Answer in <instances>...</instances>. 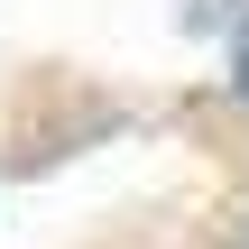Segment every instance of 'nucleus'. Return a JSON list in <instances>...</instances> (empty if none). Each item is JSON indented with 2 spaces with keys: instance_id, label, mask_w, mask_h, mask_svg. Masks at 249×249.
Returning <instances> with one entry per match:
<instances>
[{
  "instance_id": "1",
  "label": "nucleus",
  "mask_w": 249,
  "mask_h": 249,
  "mask_svg": "<svg viewBox=\"0 0 249 249\" xmlns=\"http://www.w3.org/2000/svg\"><path fill=\"white\" fill-rule=\"evenodd\" d=\"M240 92H249V28H240Z\"/></svg>"
}]
</instances>
